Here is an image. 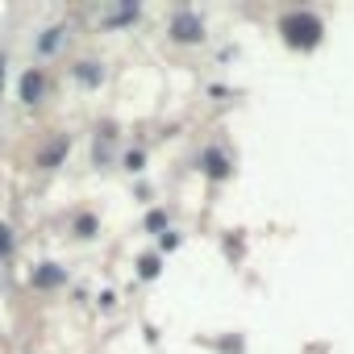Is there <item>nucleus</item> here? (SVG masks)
<instances>
[{
  "instance_id": "1",
  "label": "nucleus",
  "mask_w": 354,
  "mask_h": 354,
  "mask_svg": "<svg viewBox=\"0 0 354 354\" xmlns=\"http://www.w3.org/2000/svg\"><path fill=\"white\" fill-rule=\"evenodd\" d=\"M283 38H288L292 46H317L321 21H317L313 13H292V17H283Z\"/></svg>"
},
{
  "instance_id": "2",
  "label": "nucleus",
  "mask_w": 354,
  "mask_h": 354,
  "mask_svg": "<svg viewBox=\"0 0 354 354\" xmlns=\"http://www.w3.org/2000/svg\"><path fill=\"white\" fill-rule=\"evenodd\" d=\"M175 38L196 42V38H201V21H196V17H188V13H184V17H175Z\"/></svg>"
},
{
  "instance_id": "3",
  "label": "nucleus",
  "mask_w": 354,
  "mask_h": 354,
  "mask_svg": "<svg viewBox=\"0 0 354 354\" xmlns=\"http://www.w3.org/2000/svg\"><path fill=\"white\" fill-rule=\"evenodd\" d=\"M21 96H26V100H38V96H42V75H38V71H30V75L21 80Z\"/></svg>"
},
{
  "instance_id": "4",
  "label": "nucleus",
  "mask_w": 354,
  "mask_h": 354,
  "mask_svg": "<svg viewBox=\"0 0 354 354\" xmlns=\"http://www.w3.org/2000/svg\"><path fill=\"white\" fill-rule=\"evenodd\" d=\"M59 42H63V30H46V38H42V42H38V50H42V55H46V50H55V46H59Z\"/></svg>"
},
{
  "instance_id": "5",
  "label": "nucleus",
  "mask_w": 354,
  "mask_h": 354,
  "mask_svg": "<svg viewBox=\"0 0 354 354\" xmlns=\"http://www.w3.org/2000/svg\"><path fill=\"white\" fill-rule=\"evenodd\" d=\"M63 279V271H38V283H59Z\"/></svg>"
},
{
  "instance_id": "6",
  "label": "nucleus",
  "mask_w": 354,
  "mask_h": 354,
  "mask_svg": "<svg viewBox=\"0 0 354 354\" xmlns=\"http://www.w3.org/2000/svg\"><path fill=\"white\" fill-rule=\"evenodd\" d=\"M9 246H13V238H9V230L0 225V254H9Z\"/></svg>"
}]
</instances>
